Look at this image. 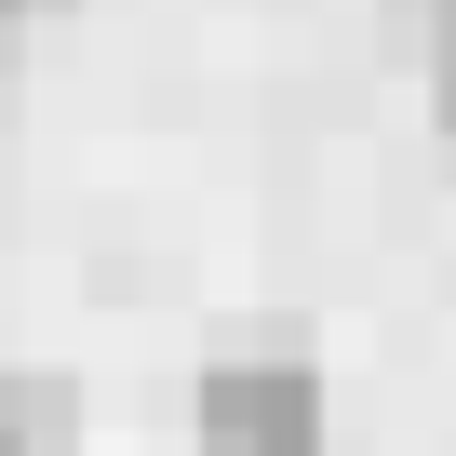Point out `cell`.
<instances>
[{
    "instance_id": "6da1fadb",
    "label": "cell",
    "mask_w": 456,
    "mask_h": 456,
    "mask_svg": "<svg viewBox=\"0 0 456 456\" xmlns=\"http://www.w3.org/2000/svg\"><path fill=\"white\" fill-rule=\"evenodd\" d=\"M201 456H322V376L296 349H228L201 376Z\"/></svg>"
},
{
    "instance_id": "7a4b0ae2",
    "label": "cell",
    "mask_w": 456,
    "mask_h": 456,
    "mask_svg": "<svg viewBox=\"0 0 456 456\" xmlns=\"http://www.w3.org/2000/svg\"><path fill=\"white\" fill-rule=\"evenodd\" d=\"M0 456H81V389L68 376H0Z\"/></svg>"
},
{
    "instance_id": "3957f363",
    "label": "cell",
    "mask_w": 456,
    "mask_h": 456,
    "mask_svg": "<svg viewBox=\"0 0 456 456\" xmlns=\"http://www.w3.org/2000/svg\"><path fill=\"white\" fill-rule=\"evenodd\" d=\"M429 121L456 134V41H429Z\"/></svg>"
},
{
    "instance_id": "277c9868",
    "label": "cell",
    "mask_w": 456,
    "mask_h": 456,
    "mask_svg": "<svg viewBox=\"0 0 456 456\" xmlns=\"http://www.w3.org/2000/svg\"><path fill=\"white\" fill-rule=\"evenodd\" d=\"M28 14H41V0H0V68H14V41H28Z\"/></svg>"
}]
</instances>
